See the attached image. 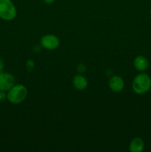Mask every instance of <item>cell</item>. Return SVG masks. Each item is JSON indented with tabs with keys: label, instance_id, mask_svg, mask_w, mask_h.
I'll use <instances>...</instances> for the list:
<instances>
[{
	"label": "cell",
	"instance_id": "ba28073f",
	"mask_svg": "<svg viewBox=\"0 0 151 152\" xmlns=\"http://www.w3.org/2000/svg\"><path fill=\"white\" fill-rule=\"evenodd\" d=\"M134 66L138 71H144L148 68V61L144 56H138L134 60Z\"/></svg>",
	"mask_w": 151,
	"mask_h": 152
},
{
	"label": "cell",
	"instance_id": "30bf717a",
	"mask_svg": "<svg viewBox=\"0 0 151 152\" xmlns=\"http://www.w3.org/2000/svg\"><path fill=\"white\" fill-rule=\"evenodd\" d=\"M6 97H7V95L5 94V93H4L3 91L0 90V102H3V101L5 100Z\"/></svg>",
	"mask_w": 151,
	"mask_h": 152
},
{
	"label": "cell",
	"instance_id": "277c9868",
	"mask_svg": "<svg viewBox=\"0 0 151 152\" xmlns=\"http://www.w3.org/2000/svg\"><path fill=\"white\" fill-rule=\"evenodd\" d=\"M14 86V78L9 73L0 72V90L9 91Z\"/></svg>",
	"mask_w": 151,
	"mask_h": 152
},
{
	"label": "cell",
	"instance_id": "3957f363",
	"mask_svg": "<svg viewBox=\"0 0 151 152\" xmlns=\"http://www.w3.org/2000/svg\"><path fill=\"white\" fill-rule=\"evenodd\" d=\"M16 16V9L10 0H0V18L7 21L13 20Z\"/></svg>",
	"mask_w": 151,
	"mask_h": 152
},
{
	"label": "cell",
	"instance_id": "4fadbf2b",
	"mask_svg": "<svg viewBox=\"0 0 151 152\" xmlns=\"http://www.w3.org/2000/svg\"><path fill=\"white\" fill-rule=\"evenodd\" d=\"M54 1L55 0H44V2L47 3V4H51V3H53Z\"/></svg>",
	"mask_w": 151,
	"mask_h": 152
},
{
	"label": "cell",
	"instance_id": "7a4b0ae2",
	"mask_svg": "<svg viewBox=\"0 0 151 152\" xmlns=\"http://www.w3.org/2000/svg\"><path fill=\"white\" fill-rule=\"evenodd\" d=\"M28 94L27 88L23 85H16L13 86L7 94V98L11 103L19 104L25 100Z\"/></svg>",
	"mask_w": 151,
	"mask_h": 152
},
{
	"label": "cell",
	"instance_id": "7c38bea8",
	"mask_svg": "<svg viewBox=\"0 0 151 152\" xmlns=\"http://www.w3.org/2000/svg\"><path fill=\"white\" fill-rule=\"evenodd\" d=\"M3 68H4V64H3L2 60L0 59V72H1V71H2Z\"/></svg>",
	"mask_w": 151,
	"mask_h": 152
},
{
	"label": "cell",
	"instance_id": "6da1fadb",
	"mask_svg": "<svg viewBox=\"0 0 151 152\" xmlns=\"http://www.w3.org/2000/svg\"><path fill=\"white\" fill-rule=\"evenodd\" d=\"M133 89L138 94L147 93L151 88V79L147 74L136 76L133 82Z\"/></svg>",
	"mask_w": 151,
	"mask_h": 152
},
{
	"label": "cell",
	"instance_id": "9c48e42d",
	"mask_svg": "<svg viewBox=\"0 0 151 152\" xmlns=\"http://www.w3.org/2000/svg\"><path fill=\"white\" fill-rule=\"evenodd\" d=\"M74 87L78 90H84L87 86V80L81 75H76L73 80Z\"/></svg>",
	"mask_w": 151,
	"mask_h": 152
},
{
	"label": "cell",
	"instance_id": "5bb4252c",
	"mask_svg": "<svg viewBox=\"0 0 151 152\" xmlns=\"http://www.w3.org/2000/svg\"><path fill=\"white\" fill-rule=\"evenodd\" d=\"M150 16H151V10H150Z\"/></svg>",
	"mask_w": 151,
	"mask_h": 152
},
{
	"label": "cell",
	"instance_id": "8fae6325",
	"mask_svg": "<svg viewBox=\"0 0 151 152\" xmlns=\"http://www.w3.org/2000/svg\"><path fill=\"white\" fill-rule=\"evenodd\" d=\"M34 66V63L33 62L32 60H28V62H27V68H28V70H32Z\"/></svg>",
	"mask_w": 151,
	"mask_h": 152
},
{
	"label": "cell",
	"instance_id": "52a82bcc",
	"mask_svg": "<svg viewBox=\"0 0 151 152\" xmlns=\"http://www.w3.org/2000/svg\"><path fill=\"white\" fill-rule=\"evenodd\" d=\"M144 143L142 139L139 137H136L132 140L130 144L129 150L131 152H142L143 151Z\"/></svg>",
	"mask_w": 151,
	"mask_h": 152
},
{
	"label": "cell",
	"instance_id": "8992f818",
	"mask_svg": "<svg viewBox=\"0 0 151 152\" xmlns=\"http://www.w3.org/2000/svg\"><path fill=\"white\" fill-rule=\"evenodd\" d=\"M109 86L114 92H120L123 90L124 86V80L119 76H113L109 81Z\"/></svg>",
	"mask_w": 151,
	"mask_h": 152
},
{
	"label": "cell",
	"instance_id": "5b68a950",
	"mask_svg": "<svg viewBox=\"0 0 151 152\" xmlns=\"http://www.w3.org/2000/svg\"><path fill=\"white\" fill-rule=\"evenodd\" d=\"M41 45L44 48L48 50H53L59 45V40L56 36L48 34L45 35L41 39Z\"/></svg>",
	"mask_w": 151,
	"mask_h": 152
}]
</instances>
